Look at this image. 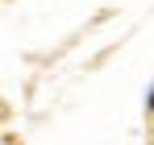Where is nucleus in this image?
<instances>
[{"instance_id": "obj_1", "label": "nucleus", "mask_w": 154, "mask_h": 145, "mask_svg": "<svg viewBox=\"0 0 154 145\" xmlns=\"http://www.w3.org/2000/svg\"><path fill=\"white\" fill-rule=\"evenodd\" d=\"M150 108H154V91H150Z\"/></svg>"}]
</instances>
